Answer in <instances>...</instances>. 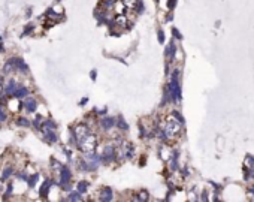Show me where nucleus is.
I'll list each match as a JSON object with an SVG mask.
<instances>
[{
	"instance_id": "1",
	"label": "nucleus",
	"mask_w": 254,
	"mask_h": 202,
	"mask_svg": "<svg viewBox=\"0 0 254 202\" xmlns=\"http://www.w3.org/2000/svg\"><path fill=\"white\" fill-rule=\"evenodd\" d=\"M100 163H102V157L99 154H93V151H91V153H85L81 166L84 171H96Z\"/></svg>"
},
{
	"instance_id": "2",
	"label": "nucleus",
	"mask_w": 254,
	"mask_h": 202,
	"mask_svg": "<svg viewBox=\"0 0 254 202\" xmlns=\"http://www.w3.org/2000/svg\"><path fill=\"white\" fill-rule=\"evenodd\" d=\"M178 75H179V72L175 71L172 74V78H171V82H169V95H171L172 100L176 102V103L181 102V85H179V81H178Z\"/></svg>"
},
{
	"instance_id": "3",
	"label": "nucleus",
	"mask_w": 254,
	"mask_h": 202,
	"mask_svg": "<svg viewBox=\"0 0 254 202\" xmlns=\"http://www.w3.org/2000/svg\"><path fill=\"white\" fill-rule=\"evenodd\" d=\"M78 145H79V148L84 151V153H91V151H94V148H96V136L93 133H87L85 136L81 139V141H78Z\"/></svg>"
},
{
	"instance_id": "4",
	"label": "nucleus",
	"mask_w": 254,
	"mask_h": 202,
	"mask_svg": "<svg viewBox=\"0 0 254 202\" xmlns=\"http://www.w3.org/2000/svg\"><path fill=\"white\" fill-rule=\"evenodd\" d=\"M40 127H42V132H43V135H45V138H47V141H50V142H55V141H57L55 124H54L51 120L45 121L43 126H40Z\"/></svg>"
},
{
	"instance_id": "5",
	"label": "nucleus",
	"mask_w": 254,
	"mask_h": 202,
	"mask_svg": "<svg viewBox=\"0 0 254 202\" xmlns=\"http://www.w3.org/2000/svg\"><path fill=\"white\" fill-rule=\"evenodd\" d=\"M181 121L176 118V120H173V117H171L169 120H168V124H166V129H165V135H166V138H171V136H173V135H176L178 132H179V129H181Z\"/></svg>"
},
{
	"instance_id": "6",
	"label": "nucleus",
	"mask_w": 254,
	"mask_h": 202,
	"mask_svg": "<svg viewBox=\"0 0 254 202\" xmlns=\"http://www.w3.org/2000/svg\"><path fill=\"white\" fill-rule=\"evenodd\" d=\"M87 133H90V130H88V127L85 126V124H79V126H76L75 127V130H73V138H75V141L78 142V141H81Z\"/></svg>"
},
{
	"instance_id": "7",
	"label": "nucleus",
	"mask_w": 254,
	"mask_h": 202,
	"mask_svg": "<svg viewBox=\"0 0 254 202\" xmlns=\"http://www.w3.org/2000/svg\"><path fill=\"white\" fill-rule=\"evenodd\" d=\"M71 177H72L71 169H67L66 166H64V168H61V178H60V180H61V183H60V184H61V187H63V189H66V190L69 189V183H71Z\"/></svg>"
},
{
	"instance_id": "8",
	"label": "nucleus",
	"mask_w": 254,
	"mask_h": 202,
	"mask_svg": "<svg viewBox=\"0 0 254 202\" xmlns=\"http://www.w3.org/2000/svg\"><path fill=\"white\" fill-rule=\"evenodd\" d=\"M100 157H102V162H105V163L112 162V160H114V157H115V148H114L112 145H108V147L105 148V151H103V154H102Z\"/></svg>"
},
{
	"instance_id": "9",
	"label": "nucleus",
	"mask_w": 254,
	"mask_h": 202,
	"mask_svg": "<svg viewBox=\"0 0 254 202\" xmlns=\"http://www.w3.org/2000/svg\"><path fill=\"white\" fill-rule=\"evenodd\" d=\"M24 108H26L29 112H35L36 108H37L36 99H35V97H26V100H24Z\"/></svg>"
},
{
	"instance_id": "10",
	"label": "nucleus",
	"mask_w": 254,
	"mask_h": 202,
	"mask_svg": "<svg viewBox=\"0 0 254 202\" xmlns=\"http://www.w3.org/2000/svg\"><path fill=\"white\" fill-rule=\"evenodd\" d=\"M9 64L12 66V67H17V69H19V71H27V66H26V63L22 61L21 58H11L9 60Z\"/></svg>"
},
{
	"instance_id": "11",
	"label": "nucleus",
	"mask_w": 254,
	"mask_h": 202,
	"mask_svg": "<svg viewBox=\"0 0 254 202\" xmlns=\"http://www.w3.org/2000/svg\"><path fill=\"white\" fill-rule=\"evenodd\" d=\"M114 26H118V27H126L127 26V22H129V19H127V17L126 15H121V14H118L117 17L114 18Z\"/></svg>"
},
{
	"instance_id": "12",
	"label": "nucleus",
	"mask_w": 254,
	"mask_h": 202,
	"mask_svg": "<svg viewBox=\"0 0 254 202\" xmlns=\"http://www.w3.org/2000/svg\"><path fill=\"white\" fill-rule=\"evenodd\" d=\"M18 88V84L15 82V81H9L5 87H3V90H5V93L6 95H9V96H12L14 93H15V90Z\"/></svg>"
},
{
	"instance_id": "13",
	"label": "nucleus",
	"mask_w": 254,
	"mask_h": 202,
	"mask_svg": "<svg viewBox=\"0 0 254 202\" xmlns=\"http://www.w3.org/2000/svg\"><path fill=\"white\" fill-rule=\"evenodd\" d=\"M99 199L103 201V202L111 201V199H112V190H111V189H103V190L100 192V195H99Z\"/></svg>"
},
{
	"instance_id": "14",
	"label": "nucleus",
	"mask_w": 254,
	"mask_h": 202,
	"mask_svg": "<svg viewBox=\"0 0 254 202\" xmlns=\"http://www.w3.org/2000/svg\"><path fill=\"white\" fill-rule=\"evenodd\" d=\"M27 95H29V90H27L26 87H19V85H18V88L15 90V93H14L12 96H14V97L21 99V97H26Z\"/></svg>"
},
{
	"instance_id": "15",
	"label": "nucleus",
	"mask_w": 254,
	"mask_h": 202,
	"mask_svg": "<svg viewBox=\"0 0 254 202\" xmlns=\"http://www.w3.org/2000/svg\"><path fill=\"white\" fill-rule=\"evenodd\" d=\"M19 99L18 97H14V99H11L9 102H8V106H9V109L12 111V112H17L18 109H19Z\"/></svg>"
},
{
	"instance_id": "16",
	"label": "nucleus",
	"mask_w": 254,
	"mask_h": 202,
	"mask_svg": "<svg viewBox=\"0 0 254 202\" xmlns=\"http://www.w3.org/2000/svg\"><path fill=\"white\" fill-rule=\"evenodd\" d=\"M100 124H102V127L103 129H111L114 124H115V118H112V117H106V118H103L102 121H100Z\"/></svg>"
},
{
	"instance_id": "17",
	"label": "nucleus",
	"mask_w": 254,
	"mask_h": 202,
	"mask_svg": "<svg viewBox=\"0 0 254 202\" xmlns=\"http://www.w3.org/2000/svg\"><path fill=\"white\" fill-rule=\"evenodd\" d=\"M50 187H51V180H47V181L43 183V186L40 187V195H42V196H47Z\"/></svg>"
},
{
	"instance_id": "18",
	"label": "nucleus",
	"mask_w": 254,
	"mask_h": 202,
	"mask_svg": "<svg viewBox=\"0 0 254 202\" xmlns=\"http://www.w3.org/2000/svg\"><path fill=\"white\" fill-rule=\"evenodd\" d=\"M114 8H115V14H123V11H124V3H121V2H114V5H112Z\"/></svg>"
},
{
	"instance_id": "19",
	"label": "nucleus",
	"mask_w": 254,
	"mask_h": 202,
	"mask_svg": "<svg viewBox=\"0 0 254 202\" xmlns=\"http://www.w3.org/2000/svg\"><path fill=\"white\" fill-rule=\"evenodd\" d=\"M87 187H88V184H87L85 181H81V183L78 184V193H79V195H82V193H85V190H87Z\"/></svg>"
},
{
	"instance_id": "20",
	"label": "nucleus",
	"mask_w": 254,
	"mask_h": 202,
	"mask_svg": "<svg viewBox=\"0 0 254 202\" xmlns=\"http://www.w3.org/2000/svg\"><path fill=\"white\" fill-rule=\"evenodd\" d=\"M67 199H69V201H81L82 198L79 196V193H78V190H76V192H72L71 195H69Z\"/></svg>"
},
{
	"instance_id": "21",
	"label": "nucleus",
	"mask_w": 254,
	"mask_h": 202,
	"mask_svg": "<svg viewBox=\"0 0 254 202\" xmlns=\"http://www.w3.org/2000/svg\"><path fill=\"white\" fill-rule=\"evenodd\" d=\"M175 51H176V48L173 47V43H171L169 47H168V51H166V56H169L171 58H172V56L175 54Z\"/></svg>"
},
{
	"instance_id": "22",
	"label": "nucleus",
	"mask_w": 254,
	"mask_h": 202,
	"mask_svg": "<svg viewBox=\"0 0 254 202\" xmlns=\"http://www.w3.org/2000/svg\"><path fill=\"white\" fill-rule=\"evenodd\" d=\"M11 174H12V169H11V168H6V169L3 171V174H2V181H5L6 178H9Z\"/></svg>"
},
{
	"instance_id": "23",
	"label": "nucleus",
	"mask_w": 254,
	"mask_h": 202,
	"mask_svg": "<svg viewBox=\"0 0 254 202\" xmlns=\"http://www.w3.org/2000/svg\"><path fill=\"white\" fill-rule=\"evenodd\" d=\"M37 178H39V175H37V174H35L33 177L27 178V180H29V186H35V184H36V180H37Z\"/></svg>"
},
{
	"instance_id": "24",
	"label": "nucleus",
	"mask_w": 254,
	"mask_h": 202,
	"mask_svg": "<svg viewBox=\"0 0 254 202\" xmlns=\"http://www.w3.org/2000/svg\"><path fill=\"white\" fill-rule=\"evenodd\" d=\"M147 199H148L147 192H141V193H139V196H137V201H147Z\"/></svg>"
},
{
	"instance_id": "25",
	"label": "nucleus",
	"mask_w": 254,
	"mask_h": 202,
	"mask_svg": "<svg viewBox=\"0 0 254 202\" xmlns=\"http://www.w3.org/2000/svg\"><path fill=\"white\" fill-rule=\"evenodd\" d=\"M135 5H136L135 0H126L124 2V6H127V8H135Z\"/></svg>"
},
{
	"instance_id": "26",
	"label": "nucleus",
	"mask_w": 254,
	"mask_h": 202,
	"mask_svg": "<svg viewBox=\"0 0 254 202\" xmlns=\"http://www.w3.org/2000/svg\"><path fill=\"white\" fill-rule=\"evenodd\" d=\"M18 124H19V126H29L30 123H29L27 118H19V120H18Z\"/></svg>"
},
{
	"instance_id": "27",
	"label": "nucleus",
	"mask_w": 254,
	"mask_h": 202,
	"mask_svg": "<svg viewBox=\"0 0 254 202\" xmlns=\"http://www.w3.org/2000/svg\"><path fill=\"white\" fill-rule=\"evenodd\" d=\"M118 127H120V129H123V130H127V129H129V126H127L123 120H120V121H118Z\"/></svg>"
},
{
	"instance_id": "28",
	"label": "nucleus",
	"mask_w": 254,
	"mask_h": 202,
	"mask_svg": "<svg viewBox=\"0 0 254 202\" xmlns=\"http://www.w3.org/2000/svg\"><path fill=\"white\" fill-rule=\"evenodd\" d=\"M5 120H6V115H5V112H3V109L0 108V123H2V121H5Z\"/></svg>"
},
{
	"instance_id": "29",
	"label": "nucleus",
	"mask_w": 254,
	"mask_h": 202,
	"mask_svg": "<svg viewBox=\"0 0 254 202\" xmlns=\"http://www.w3.org/2000/svg\"><path fill=\"white\" fill-rule=\"evenodd\" d=\"M172 33H173V36H176V39H182V36H181V33L176 30V29H173L172 30Z\"/></svg>"
},
{
	"instance_id": "30",
	"label": "nucleus",
	"mask_w": 254,
	"mask_h": 202,
	"mask_svg": "<svg viewBox=\"0 0 254 202\" xmlns=\"http://www.w3.org/2000/svg\"><path fill=\"white\" fill-rule=\"evenodd\" d=\"M158 40H160V42H163V40H165V35H163V32H158Z\"/></svg>"
},
{
	"instance_id": "31",
	"label": "nucleus",
	"mask_w": 254,
	"mask_h": 202,
	"mask_svg": "<svg viewBox=\"0 0 254 202\" xmlns=\"http://www.w3.org/2000/svg\"><path fill=\"white\" fill-rule=\"evenodd\" d=\"M175 3H176V0H171V2H169V8H173Z\"/></svg>"
},
{
	"instance_id": "32",
	"label": "nucleus",
	"mask_w": 254,
	"mask_h": 202,
	"mask_svg": "<svg viewBox=\"0 0 254 202\" xmlns=\"http://www.w3.org/2000/svg\"><path fill=\"white\" fill-rule=\"evenodd\" d=\"M114 2H117V0H106V5L112 6V5H114Z\"/></svg>"
},
{
	"instance_id": "33",
	"label": "nucleus",
	"mask_w": 254,
	"mask_h": 202,
	"mask_svg": "<svg viewBox=\"0 0 254 202\" xmlns=\"http://www.w3.org/2000/svg\"><path fill=\"white\" fill-rule=\"evenodd\" d=\"M250 175L254 178V168H251V169H250Z\"/></svg>"
},
{
	"instance_id": "34",
	"label": "nucleus",
	"mask_w": 254,
	"mask_h": 202,
	"mask_svg": "<svg viewBox=\"0 0 254 202\" xmlns=\"http://www.w3.org/2000/svg\"><path fill=\"white\" fill-rule=\"evenodd\" d=\"M2 93H3V85L0 84V96H2Z\"/></svg>"
},
{
	"instance_id": "35",
	"label": "nucleus",
	"mask_w": 254,
	"mask_h": 202,
	"mask_svg": "<svg viewBox=\"0 0 254 202\" xmlns=\"http://www.w3.org/2000/svg\"><path fill=\"white\" fill-rule=\"evenodd\" d=\"M250 192H251V193H253V195H254V189H250Z\"/></svg>"
}]
</instances>
